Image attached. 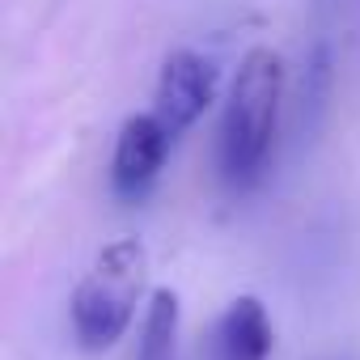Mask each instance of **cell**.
<instances>
[{
    "mask_svg": "<svg viewBox=\"0 0 360 360\" xmlns=\"http://www.w3.org/2000/svg\"><path fill=\"white\" fill-rule=\"evenodd\" d=\"M280 102H284V64L271 47H255L242 56L238 77L229 85L225 119H221V140H217V165L229 191L255 187L271 144H276V123H280Z\"/></svg>",
    "mask_w": 360,
    "mask_h": 360,
    "instance_id": "1",
    "label": "cell"
},
{
    "mask_svg": "<svg viewBox=\"0 0 360 360\" xmlns=\"http://www.w3.org/2000/svg\"><path fill=\"white\" fill-rule=\"evenodd\" d=\"M144 271H148V255L136 238H115L94 259L89 276L77 284L68 305L72 335L85 352H106L127 335L144 288Z\"/></svg>",
    "mask_w": 360,
    "mask_h": 360,
    "instance_id": "2",
    "label": "cell"
},
{
    "mask_svg": "<svg viewBox=\"0 0 360 360\" xmlns=\"http://www.w3.org/2000/svg\"><path fill=\"white\" fill-rule=\"evenodd\" d=\"M217 98V68L212 60H204L200 51H169L157 77V94H153V115L161 119V127L169 131V140H178L183 131H191L204 110Z\"/></svg>",
    "mask_w": 360,
    "mask_h": 360,
    "instance_id": "3",
    "label": "cell"
},
{
    "mask_svg": "<svg viewBox=\"0 0 360 360\" xmlns=\"http://www.w3.org/2000/svg\"><path fill=\"white\" fill-rule=\"evenodd\" d=\"M169 131L161 127V119L148 110V115H131L123 127H119V140H115V157H110V187L115 195L123 200H140L165 165V153H169Z\"/></svg>",
    "mask_w": 360,
    "mask_h": 360,
    "instance_id": "4",
    "label": "cell"
},
{
    "mask_svg": "<svg viewBox=\"0 0 360 360\" xmlns=\"http://www.w3.org/2000/svg\"><path fill=\"white\" fill-rule=\"evenodd\" d=\"M271 318L259 297H238L212 326V360H267L271 356Z\"/></svg>",
    "mask_w": 360,
    "mask_h": 360,
    "instance_id": "5",
    "label": "cell"
},
{
    "mask_svg": "<svg viewBox=\"0 0 360 360\" xmlns=\"http://www.w3.org/2000/svg\"><path fill=\"white\" fill-rule=\"evenodd\" d=\"M136 360H178V297L169 288H157L148 301Z\"/></svg>",
    "mask_w": 360,
    "mask_h": 360,
    "instance_id": "6",
    "label": "cell"
}]
</instances>
